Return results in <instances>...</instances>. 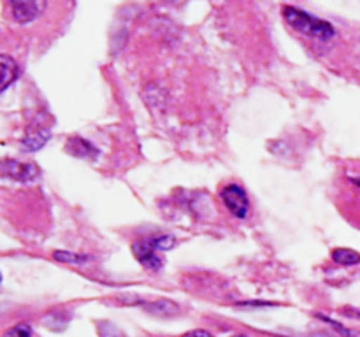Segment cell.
Masks as SVG:
<instances>
[{
  "label": "cell",
  "instance_id": "5b68a950",
  "mask_svg": "<svg viewBox=\"0 0 360 337\" xmlns=\"http://www.w3.org/2000/svg\"><path fill=\"white\" fill-rule=\"evenodd\" d=\"M4 176L16 179V181H32L39 176V168L35 164H23L18 160H4Z\"/></svg>",
  "mask_w": 360,
  "mask_h": 337
},
{
  "label": "cell",
  "instance_id": "9c48e42d",
  "mask_svg": "<svg viewBox=\"0 0 360 337\" xmlns=\"http://www.w3.org/2000/svg\"><path fill=\"white\" fill-rule=\"evenodd\" d=\"M333 260L340 265H357V263H360V255L354 249L336 248L333 249Z\"/></svg>",
  "mask_w": 360,
  "mask_h": 337
},
{
  "label": "cell",
  "instance_id": "4fadbf2b",
  "mask_svg": "<svg viewBox=\"0 0 360 337\" xmlns=\"http://www.w3.org/2000/svg\"><path fill=\"white\" fill-rule=\"evenodd\" d=\"M183 337H213L211 336L207 330H202V329H195V330H190V332H186Z\"/></svg>",
  "mask_w": 360,
  "mask_h": 337
},
{
  "label": "cell",
  "instance_id": "52a82bcc",
  "mask_svg": "<svg viewBox=\"0 0 360 337\" xmlns=\"http://www.w3.org/2000/svg\"><path fill=\"white\" fill-rule=\"evenodd\" d=\"M0 65H2V86H0V91H6L20 76V67L9 55L0 56Z\"/></svg>",
  "mask_w": 360,
  "mask_h": 337
},
{
  "label": "cell",
  "instance_id": "5bb4252c",
  "mask_svg": "<svg viewBox=\"0 0 360 337\" xmlns=\"http://www.w3.org/2000/svg\"><path fill=\"white\" fill-rule=\"evenodd\" d=\"M352 181H354L357 186H360V176H359V178H352Z\"/></svg>",
  "mask_w": 360,
  "mask_h": 337
},
{
  "label": "cell",
  "instance_id": "ba28073f",
  "mask_svg": "<svg viewBox=\"0 0 360 337\" xmlns=\"http://www.w3.org/2000/svg\"><path fill=\"white\" fill-rule=\"evenodd\" d=\"M49 136H51V132H49L48 128L37 130V132H30L23 140H21V147H23V151L41 150V147L48 143Z\"/></svg>",
  "mask_w": 360,
  "mask_h": 337
},
{
  "label": "cell",
  "instance_id": "7c38bea8",
  "mask_svg": "<svg viewBox=\"0 0 360 337\" xmlns=\"http://www.w3.org/2000/svg\"><path fill=\"white\" fill-rule=\"evenodd\" d=\"M4 337H32V329L28 323H18L4 332Z\"/></svg>",
  "mask_w": 360,
  "mask_h": 337
},
{
  "label": "cell",
  "instance_id": "9a60e30c",
  "mask_svg": "<svg viewBox=\"0 0 360 337\" xmlns=\"http://www.w3.org/2000/svg\"><path fill=\"white\" fill-rule=\"evenodd\" d=\"M234 337H246V336H243V333H238V336H234Z\"/></svg>",
  "mask_w": 360,
  "mask_h": 337
},
{
  "label": "cell",
  "instance_id": "8992f818",
  "mask_svg": "<svg viewBox=\"0 0 360 337\" xmlns=\"http://www.w3.org/2000/svg\"><path fill=\"white\" fill-rule=\"evenodd\" d=\"M65 150L69 151L72 157L77 158H97L98 150L86 139H81V137H69L67 140Z\"/></svg>",
  "mask_w": 360,
  "mask_h": 337
},
{
  "label": "cell",
  "instance_id": "277c9868",
  "mask_svg": "<svg viewBox=\"0 0 360 337\" xmlns=\"http://www.w3.org/2000/svg\"><path fill=\"white\" fill-rule=\"evenodd\" d=\"M11 11H13V18L18 23H30L35 18H39L44 11V2H27V0H16V2L9 4Z\"/></svg>",
  "mask_w": 360,
  "mask_h": 337
},
{
  "label": "cell",
  "instance_id": "6da1fadb",
  "mask_svg": "<svg viewBox=\"0 0 360 337\" xmlns=\"http://www.w3.org/2000/svg\"><path fill=\"white\" fill-rule=\"evenodd\" d=\"M283 18L292 28H295L301 34L309 35V37L320 39V41H329V39L336 35V28L329 21L313 16V14L306 13V11L299 9V7L285 6Z\"/></svg>",
  "mask_w": 360,
  "mask_h": 337
},
{
  "label": "cell",
  "instance_id": "30bf717a",
  "mask_svg": "<svg viewBox=\"0 0 360 337\" xmlns=\"http://www.w3.org/2000/svg\"><path fill=\"white\" fill-rule=\"evenodd\" d=\"M144 308H148V311L155 312V315H162V316H171L178 312V305L172 304L169 300H157L155 304H144Z\"/></svg>",
  "mask_w": 360,
  "mask_h": 337
},
{
  "label": "cell",
  "instance_id": "7a4b0ae2",
  "mask_svg": "<svg viewBox=\"0 0 360 337\" xmlns=\"http://www.w3.org/2000/svg\"><path fill=\"white\" fill-rule=\"evenodd\" d=\"M176 244V239L172 235H158V237H148L143 241H137L132 244V251L136 258L139 260L141 265L146 267L148 270L158 272L164 267V260L160 258L158 251L171 249Z\"/></svg>",
  "mask_w": 360,
  "mask_h": 337
},
{
  "label": "cell",
  "instance_id": "3957f363",
  "mask_svg": "<svg viewBox=\"0 0 360 337\" xmlns=\"http://www.w3.org/2000/svg\"><path fill=\"white\" fill-rule=\"evenodd\" d=\"M221 202L225 204V207H227L229 213H231L232 216L239 218V220L248 216L250 200L243 186L239 185L225 186V188L221 190Z\"/></svg>",
  "mask_w": 360,
  "mask_h": 337
},
{
  "label": "cell",
  "instance_id": "8fae6325",
  "mask_svg": "<svg viewBox=\"0 0 360 337\" xmlns=\"http://www.w3.org/2000/svg\"><path fill=\"white\" fill-rule=\"evenodd\" d=\"M55 258L58 260V262H65V263H84L90 260V256L77 255V253H69V251H55Z\"/></svg>",
  "mask_w": 360,
  "mask_h": 337
}]
</instances>
